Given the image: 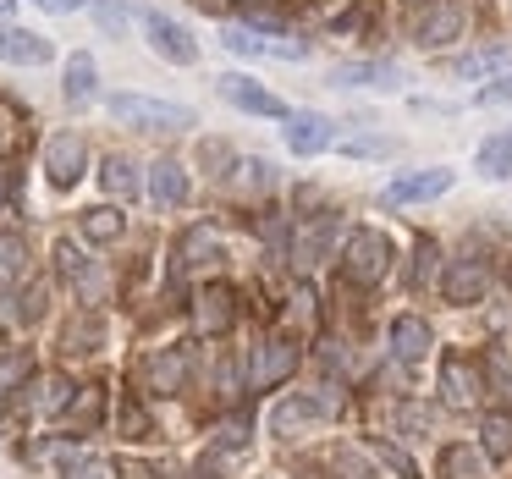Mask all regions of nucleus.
<instances>
[{
    "label": "nucleus",
    "instance_id": "obj_1",
    "mask_svg": "<svg viewBox=\"0 0 512 479\" xmlns=\"http://www.w3.org/2000/svg\"><path fill=\"white\" fill-rule=\"evenodd\" d=\"M342 276L353 287H380L391 276V237L375 232V226H358L342 248Z\"/></svg>",
    "mask_w": 512,
    "mask_h": 479
},
{
    "label": "nucleus",
    "instance_id": "obj_2",
    "mask_svg": "<svg viewBox=\"0 0 512 479\" xmlns=\"http://www.w3.org/2000/svg\"><path fill=\"white\" fill-rule=\"evenodd\" d=\"M111 116L127 127H155V133H177V127H193L188 105L171 100H144V94H111Z\"/></svg>",
    "mask_w": 512,
    "mask_h": 479
},
{
    "label": "nucleus",
    "instance_id": "obj_3",
    "mask_svg": "<svg viewBox=\"0 0 512 479\" xmlns=\"http://www.w3.org/2000/svg\"><path fill=\"white\" fill-rule=\"evenodd\" d=\"M441 292H446V303H479L490 292V259L474 254V248H463V254L446 265Z\"/></svg>",
    "mask_w": 512,
    "mask_h": 479
},
{
    "label": "nucleus",
    "instance_id": "obj_4",
    "mask_svg": "<svg viewBox=\"0 0 512 479\" xmlns=\"http://www.w3.org/2000/svg\"><path fill=\"white\" fill-rule=\"evenodd\" d=\"M232 325H237V292L226 287V281L199 287V298H193V331L199 336H226Z\"/></svg>",
    "mask_w": 512,
    "mask_h": 479
},
{
    "label": "nucleus",
    "instance_id": "obj_5",
    "mask_svg": "<svg viewBox=\"0 0 512 479\" xmlns=\"http://www.w3.org/2000/svg\"><path fill=\"white\" fill-rule=\"evenodd\" d=\"M441 397H446V408H474L485 397V369L463 353H446L441 358Z\"/></svg>",
    "mask_w": 512,
    "mask_h": 479
},
{
    "label": "nucleus",
    "instance_id": "obj_6",
    "mask_svg": "<svg viewBox=\"0 0 512 479\" xmlns=\"http://www.w3.org/2000/svg\"><path fill=\"white\" fill-rule=\"evenodd\" d=\"M457 34H463V6H452V0H430V6L413 17V45H424V50L452 45Z\"/></svg>",
    "mask_w": 512,
    "mask_h": 479
},
{
    "label": "nucleus",
    "instance_id": "obj_7",
    "mask_svg": "<svg viewBox=\"0 0 512 479\" xmlns=\"http://www.w3.org/2000/svg\"><path fill=\"white\" fill-rule=\"evenodd\" d=\"M292 369H298V336H270V342L259 347V358H254L248 386L270 391V386H281V380H292Z\"/></svg>",
    "mask_w": 512,
    "mask_h": 479
},
{
    "label": "nucleus",
    "instance_id": "obj_8",
    "mask_svg": "<svg viewBox=\"0 0 512 479\" xmlns=\"http://www.w3.org/2000/svg\"><path fill=\"white\" fill-rule=\"evenodd\" d=\"M83 166H89V144H83L78 133H56V138H50L45 171H50V182H56V188H78Z\"/></svg>",
    "mask_w": 512,
    "mask_h": 479
},
{
    "label": "nucleus",
    "instance_id": "obj_9",
    "mask_svg": "<svg viewBox=\"0 0 512 479\" xmlns=\"http://www.w3.org/2000/svg\"><path fill=\"white\" fill-rule=\"evenodd\" d=\"M281 122H287V149L292 155H320V149H331V138H336V122L320 116V111H287Z\"/></svg>",
    "mask_w": 512,
    "mask_h": 479
},
{
    "label": "nucleus",
    "instance_id": "obj_10",
    "mask_svg": "<svg viewBox=\"0 0 512 479\" xmlns=\"http://www.w3.org/2000/svg\"><path fill=\"white\" fill-rule=\"evenodd\" d=\"M188 369H193L188 347H160V353L144 364V386L155 391V397H177V391L188 386Z\"/></svg>",
    "mask_w": 512,
    "mask_h": 479
},
{
    "label": "nucleus",
    "instance_id": "obj_11",
    "mask_svg": "<svg viewBox=\"0 0 512 479\" xmlns=\"http://www.w3.org/2000/svg\"><path fill=\"white\" fill-rule=\"evenodd\" d=\"M144 34H149V45H155L166 61H177V67H193V61H199V45H193V39H188V28H182V23H171V17L144 12Z\"/></svg>",
    "mask_w": 512,
    "mask_h": 479
},
{
    "label": "nucleus",
    "instance_id": "obj_12",
    "mask_svg": "<svg viewBox=\"0 0 512 479\" xmlns=\"http://www.w3.org/2000/svg\"><path fill=\"white\" fill-rule=\"evenodd\" d=\"M221 94L237 105V111H248V116H287V105H281L270 89H259L254 78H243V72H226V78H221Z\"/></svg>",
    "mask_w": 512,
    "mask_h": 479
},
{
    "label": "nucleus",
    "instance_id": "obj_13",
    "mask_svg": "<svg viewBox=\"0 0 512 479\" xmlns=\"http://www.w3.org/2000/svg\"><path fill=\"white\" fill-rule=\"evenodd\" d=\"M331 83H347V89H397L402 72L391 61H342L331 72Z\"/></svg>",
    "mask_w": 512,
    "mask_h": 479
},
{
    "label": "nucleus",
    "instance_id": "obj_14",
    "mask_svg": "<svg viewBox=\"0 0 512 479\" xmlns=\"http://www.w3.org/2000/svg\"><path fill=\"white\" fill-rule=\"evenodd\" d=\"M391 353H397L402 364H419V358L430 353V325H424L419 314H397V320H391Z\"/></svg>",
    "mask_w": 512,
    "mask_h": 479
},
{
    "label": "nucleus",
    "instance_id": "obj_15",
    "mask_svg": "<svg viewBox=\"0 0 512 479\" xmlns=\"http://www.w3.org/2000/svg\"><path fill=\"white\" fill-rule=\"evenodd\" d=\"M0 61H17V67H45V61H50V39L23 34V28H0Z\"/></svg>",
    "mask_w": 512,
    "mask_h": 479
},
{
    "label": "nucleus",
    "instance_id": "obj_16",
    "mask_svg": "<svg viewBox=\"0 0 512 479\" xmlns=\"http://www.w3.org/2000/svg\"><path fill=\"white\" fill-rule=\"evenodd\" d=\"M221 45L232 50V56H281V61H298L303 56V45H270V39H259L254 28H226L221 34Z\"/></svg>",
    "mask_w": 512,
    "mask_h": 479
},
{
    "label": "nucleus",
    "instance_id": "obj_17",
    "mask_svg": "<svg viewBox=\"0 0 512 479\" xmlns=\"http://www.w3.org/2000/svg\"><path fill=\"white\" fill-rule=\"evenodd\" d=\"M320 413H325V402H314V397H287V402H276V408H270V430H276V435H298V430H309Z\"/></svg>",
    "mask_w": 512,
    "mask_h": 479
},
{
    "label": "nucleus",
    "instance_id": "obj_18",
    "mask_svg": "<svg viewBox=\"0 0 512 479\" xmlns=\"http://www.w3.org/2000/svg\"><path fill=\"white\" fill-rule=\"evenodd\" d=\"M149 193H155V204H166V210L188 204V171H182L177 160H155V171H149Z\"/></svg>",
    "mask_w": 512,
    "mask_h": 479
},
{
    "label": "nucleus",
    "instance_id": "obj_19",
    "mask_svg": "<svg viewBox=\"0 0 512 479\" xmlns=\"http://www.w3.org/2000/svg\"><path fill=\"white\" fill-rule=\"evenodd\" d=\"M56 265H61V276H72L78 281V292L83 298H100V276H94V265L83 259V248H72V243H56Z\"/></svg>",
    "mask_w": 512,
    "mask_h": 479
},
{
    "label": "nucleus",
    "instance_id": "obj_20",
    "mask_svg": "<svg viewBox=\"0 0 512 479\" xmlns=\"http://www.w3.org/2000/svg\"><path fill=\"white\" fill-rule=\"evenodd\" d=\"M457 72H463L468 83H479V78H496V72H512V50H507V45L474 50V56H463V61H457Z\"/></svg>",
    "mask_w": 512,
    "mask_h": 479
},
{
    "label": "nucleus",
    "instance_id": "obj_21",
    "mask_svg": "<svg viewBox=\"0 0 512 479\" xmlns=\"http://www.w3.org/2000/svg\"><path fill=\"white\" fill-rule=\"evenodd\" d=\"M177 270H199V265H210V259H221V243H215V232L210 226H193L188 237H182V248H177Z\"/></svg>",
    "mask_w": 512,
    "mask_h": 479
},
{
    "label": "nucleus",
    "instance_id": "obj_22",
    "mask_svg": "<svg viewBox=\"0 0 512 479\" xmlns=\"http://www.w3.org/2000/svg\"><path fill=\"white\" fill-rule=\"evenodd\" d=\"M441 479H490L485 474V452H474V446H446L441 452Z\"/></svg>",
    "mask_w": 512,
    "mask_h": 479
},
{
    "label": "nucleus",
    "instance_id": "obj_23",
    "mask_svg": "<svg viewBox=\"0 0 512 479\" xmlns=\"http://www.w3.org/2000/svg\"><path fill=\"white\" fill-rule=\"evenodd\" d=\"M100 413H105V386H83L78 402L61 408V419H67L72 430H89V424H100Z\"/></svg>",
    "mask_w": 512,
    "mask_h": 479
},
{
    "label": "nucleus",
    "instance_id": "obj_24",
    "mask_svg": "<svg viewBox=\"0 0 512 479\" xmlns=\"http://www.w3.org/2000/svg\"><path fill=\"white\" fill-rule=\"evenodd\" d=\"M479 446H485V457H512V413H485Z\"/></svg>",
    "mask_w": 512,
    "mask_h": 479
},
{
    "label": "nucleus",
    "instance_id": "obj_25",
    "mask_svg": "<svg viewBox=\"0 0 512 479\" xmlns=\"http://www.w3.org/2000/svg\"><path fill=\"white\" fill-rule=\"evenodd\" d=\"M446 188H452V171H424V177L397 182V188H391V199H397V204H408V199H435V193H446Z\"/></svg>",
    "mask_w": 512,
    "mask_h": 479
},
{
    "label": "nucleus",
    "instance_id": "obj_26",
    "mask_svg": "<svg viewBox=\"0 0 512 479\" xmlns=\"http://www.w3.org/2000/svg\"><path fill=\"white\" fill-rule=\"evenodd\" d=\"M122 210H111V204H94V210H83V237H94V243H116L122 237Z\"/></svg>",
    "mask_w": 512,
    "mask_h": 479
},
{
    "label": "nucleus",
    "instance_id": "obj_27",
    "mask_svg": "<svg viewBox=\"0 0 512 479\" xmlns=\"http://www.w3.org/2000/svg\"><path fill=\"white\" fill-rule=\"evenodd\" d=\"M28 375H34V353H0V402L12 397V391H23L28 386Z\"/></svg>",
    "mask_w": 512,
    "mask_h": 479
},
{
    "label": "nucleus",
    "instance_id": "obj_28",
    "mask_svg": "<svg viewBox=\"0 0 512 479\" xmlns=\"http://www.w3.org/2000/svg\"><path fill=\"white\" fill-rule=\"evenodd\" d=\"M479 171L490 182H507L512 177V138H485L479 144Z\"/></svg>",
    "mask_w": 512,
    "mask_h": 479
},
{
    "label": "nucleus",
    "instance_id": "obj_29",
    "mask_svg": "<svg viewBox=\"0 0 512 479\" xmlns=\"http://www.w3.org/2000/svg\"><path fill=\"white\" fill-rule=\"evenodd\" d=\"M100 182H105V193L111 199H133L138 193V177H133V160H122V155H111L100 166Z\"/></svg>",
    "mask_w": 512,
    "mask_h": 479
},
{
    "label": "nucleus",
    "instance_id": "obj_30",
    "mask_svg": "<svg viewBox=\"0 0 512 479\" xmlns=\"http://www.w3.org/2000/svg\"><path fill=\"white\" fill-rule=\"evenodd\" d=\"M100 336H105L100 314H83V320H72V325H67L61 347H67V353H94V347H100Z\"/></svg>",
    "mask_w": 512,
    "mask_h": 479
},
{
    "label": "nucleus",
    "instance_id": "obj_31",
    "mask_svg": "<svg viewBox=\"0 0 512 479\" xmlns=\"http://www.w3.org/2000/svg\"><path fill=\"white\" fill-rule=\"evenodd\" d=\"M89 94H94V56H83V50H78V56L67 61V100L83 105Z\"/></svg>",
    "mask_w": 512,
    "mask_h": 479
},
{
    "label": "nucleus",
    "instance_id": "obj_32",
    "mask_svg": "<svg viewBox=\"0 0 512 479\" xmlns=\"http://www.w3.org/2000/svg\"><path fill=\"white\" fill-rule=\"evenodd\" d=\"M28 270V243L17 232H0V281H17Z\"/></svg>",
    "mask_w": 512,
    "mask_h": 479
},
{
    "label": "nucleus",
    "instance_id": "obj_33",
    "mask_svg": "<svg viewBox=\"0 0 512 479\" xmlns=\"http://www.w3.org/2000/svg\"><path fill=\"white\" fill-rule=\"evenodd\" d=\"M435 259H441V248H435V237H419V248H413V270H408V287H430L435 281Z\"/></svg>",
    "mask_w": 512,
    "mask_h": 479
},
{
    "label": "nucleus",
    "instance_id": "obj_34",
    "mask_svg": "<svg viewBox=\"0 0 512 479\" xmlns=\"http://www.w3.org/2000/svg\"><path fill=\"white\" fill-rule=\"evenodd\" d=\"M485 391H501V397H512V347H507V342L490 347V380H485Z\"/></svg>",
    "mask_w": 512,
    "mask_h": 479
},
{
    "label": "nucleus",
    "instance_id": "obj_35",
    "mask_svg": "<svg viewBox=\"0 0 512 479\" xmlns=\"http://www.w3.org/2000/svg\"><path fill=\"white\" fill-rule=\"evenodd\" d=\"M94 17H100V28H105V34H116V39H122V28H127L122 0H94Z\"/></svg>",
    "mask_w": 512,
    "mask_h": 479
},
{
    "label": "nucleus",
    "instance_id": "obj_36",
    "mask_svg": "<svg viewBox=\"0 0 512 479\" xmlns=\"http://www.w3.org/2000/svg\"><path fill=\"white\" fill-rule=\"evenodd\" d=\"M369 452H375V463L397 468L402 479H413V474H419V468H413V463H408V457H402V452H397V446H391V441H375V446H369Z\"/></svg>",
    "mask_w": 512,
    "mask_h": 479
},
{
    "label": "nucleus",
    "instance_id": "obj_37",
    "mask_svg": "<svg viewBox=\"0 0 512 479\" xmlns=\"http://www.w3.org/2000/svg\"><path fill=\"white\" fill-rule=\"evenodd\" d=\"M336 474L342 479H369V468H364V457H358L353 446H342V452H336Z\"/></svg>",
    "mask_w": 512,
    "mask_h": 479
},
{
    "label": "nucleus",
    "instance_id": "obj_38",
    "mask_svg": "<svg viewBox=\"0 0 512 479\" xmlns=\"http://www.w3.org/2000/svg\"><path fill=\"white\" fill-rule=\"evenodd\" d=\"M309 320H314V292L292 287V325H309Z\"/></svg>",
    "mask_w": 512,
    "mask_h": 479
},
{
    "label": "nucleus",
    "instance_id": "obj_39",
    "mask_svg": "<svg viewBox=\"0 0 512 479\" xmlns=\"http://www.w3.org/2000/svg\"><path fill=\"white\" fill-rule=\"evenodd\" d=\"M507 100H512V72H507L501 83H490V89L474 94V105H507Z\"/></svg>",
    "mask_w": 512,
    "mask_h": 479
},
{
    "label": "nucleus",
    "instance_id": "obj_40",
    "mask_svg": "<svg viewBox=\"0 0 512 479\" xmlns=\"http://www.w3.org/2000/svg\"><path fill=\"white\" fill-rule=\"evenodd\" d=\"M402 424H408V430H430V408L408 402V408H402Z\"/></svg>",
    "mask_w": 512,
    "mask_h": 479
},
{
    "label": "nucleus",
    "instance_id": "obj_41",
    "mask_svg": "<svg viewBox=\"0 0 512 479\" xmlns=\"http://www.w3.org/2000/svg\"><path fill=\"white\" fill-rule=\"evenodd\" d=\"M204 160H210V166H232V149H226V144H204Z\"/></svg>",
    "mask_w": 512,
    "mask_h": 479
},
{
    "label": "nucleus",
    "instance_id": "obj_42",
    "mask_svg": "<svg viewBox=\"0 0 512 479\" xmlns=\"http://www.w3.org/2000/svg\"><path fill=\"white\" fill-rule=\"evenodd\" d=\"M39 6H45V12H56V17H67V12H78L83 0H39Z\"/></svg>",
    "mask_w": 512,
    "mask_h": 479
},
{
    "label": "nucleus",
    "instance_id": "obj_43",
    "mask_svg": "<svg viewBox=\"0 0 512 479\" xmlns=\"http://www.w3.org/2000/svg\"><path fill=\"white\" fill-rule=\"evenodd\" d=\"M12 303H17V298H12V292H0V331H6V325H12V320H17V309H12Z\"/></svg>",
    "mask_w": 512,
    "mask_h": 479
},
{
    "label": "nucleus",
    "instance_id": "obj_44",
    "mask_svg": "<svg viewBox=\"0 0 512 479\" xmlns=\"http://www.w3.org/2000/svg\"><path fill=\"white\" fill-rule=\"evenodd\" d=\"M72 479H111V468H105V463H83Z\"/></svg>",
    "mask_w": 512,
    "mask_h": 479
},
{
    "label": "nucleus",
    "instance_id": "obj_45",
    "mask_svg": "<svg viewBox=\"0 0 512 479\" xmlns=\"http://www.w3.org/2000/svg\"><path fill=\"white\" fill-rule=\"evenodd\" d=\"M0 12H17V0H0Z\"/></svg>",
    "mask_w": 512,
    "mask_h": 479
},
{
    "label": "nucleus",
    "instance_id": "obj_46",
    "mask_svg": "<svg viewBox=\"0 0 512 479\" xmlns=\"http://www.w3.org/2000/svg\"><path fill=\"white\" fill-rule=\"evenodd\" d=\"M193 479H215V474H210V468H199V474H193Z\"/></svg>",
    "mask_w": 512,
    "mask_h": 479
},
{
    "label": "nucleus",
    "instance_id": "obj_47",
    "mask_svg": "<svg viewBox=\"0 0 512 479\" xmlns=\"http://www.w3.org/2000/svg\"><path fill=\"white\" fill-rule=\"evenodd\" d=\"M507 292H512V265H507Z\"/></svg>",
    "mask_w": 512,
    "mask_h": 479
},
{
    "label": "nucleus",
    "instance_id": "obj_48",
    "mask_svg": "<svg viewBox=\"0 0 512 479\" xmlns=\"http://www.w3.org/2000/svg\"><path fill=\"white\" fill-rule=\"evenodd\" d=\"M408 6H430V0H408Z\"/></svg>",
    "mask_w": 512,
    "mask_h": 479
}]
</instances>
